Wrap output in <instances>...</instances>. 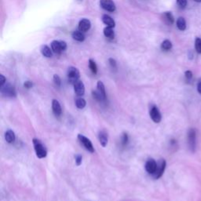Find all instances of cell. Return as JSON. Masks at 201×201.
I'll use <instances>...</instances> for the list:
<instances>
[{
  "label": "cell",
  "mask_w": 201,
  "mask_h": 201,
  "mask_svg": "<svg viewBox=\"0 0 201 201\" xmlns=\"http://www.w3.org/2000/svg\"><path fill=\"white\" fill-rule=\"evenodd\" d=\"M32 143H33L34 148H35V154H36L38 158H45L46 156H47V148L43 144V143L37 138L32 139Z\"/></svg>",
  "instance_id": "1"
},
{
  "label": "cell",
  "mask_w": 201,
  "mask_h": 201,
  "mask_svg": "<svg viewBox=\"0 0 201 201\" xmlns=\"http://www.w3.org/2000/svg\"><path fill=\"white\" fill-rule=\"evenodd\" d=\"M188 146L192 152H195L196 149V132L193 128L189 130L188 131Z\"/></svg>",
  "instance_id": "2"
},
{
  "label": "cell",
  "mask_w": 201,
  "mask_h": 201,
  "mask_svg": "<svg viewBox=\"0 0 201 201\" xmlns=\"http://www.w3.org/2000/svg\"><path fill=\"white\" fill-rule=\"evenodd\" d=\"M0 91L2 95L8 98H15L17 96L15 87L10 83H5L3 86H0Z\"/></svg>",
  "instance_id": "3"
},
{
  "label": "cell",
  "mask_w": 201,
  "mask_h": 201,
  "mask_svg": "<svg viewBox=\"0 0 201 201\" xmlns=\"http://www.w3.org/2000/svg\"><path fill=\"white\" fill-rule=\"evenodd\" d=\"M68 79L69 83L74 85L80 77L79 71L75 67H69L68 69Z\"/></svg>",
  "instance_id": "4"
},
{
  "label": "cell",
  "mask_w": 201,
  "mask_h": 201,
  "mask_svg": "<svg viewBox=\"0 0 201 201\" xmlns=\"http://www.w3.org/2000/svg\"><path fill=\"white\" fill-rule=\"evenodd\" d=\"M78 140L80 144H82L83 146L85 148L86 150H87L88 152H91V153H94V145H93V144H92L90 139H88L86 137H85L83 135H78Z\"/></svg>",
  "instance_id": "5"
},
{
  "label": "cell",
  "mask_w": 201,
  "mask_h": 201,
  "mask_svg": "<svg viewBox=\"0 0 201 201\" xmlns=\"http://www.w3.org/2000/svg\"><path fill=\"white\" fill-rule=\"evenodd\" d=\"M51 49L56 53H61L62 51L67 49V44L65 41H57L53 40L51 43Z\"/></svg>",
  "instance_id": "6"
},
{
  "label": "cell",
  "mask_w": 201,
  "mask_h": 201,
  "mask_svg": "<svg viewBox=\"0 0 201 201\" xmlns=\"http://www.w3.org/2000/svg\"><path fill=\"white\" fill-rule=\"evenodd\" d=\"M149 115H150L152 121L156 123H160L161 119H162V115H161L160 110L156 105H152L151 107L150 110H149Z\"/></svg>",
  "instance_id": "7"
},
{
  "label": "cell",
  "mask_w": 201,
  "mask_h": 201,
  "mask_svg": "<svg viewBox=\"0 0 201 201\" xmlns=\"http://www.w3.org/2000/svg\"><path fill=\"white\" fill-rule=\"evenodd\" d=\"M157 167H158V165L153 159H149V160H147L145 165H144L145 170L150 174H154L156 173V170H157Z\"/></svg>",
  "instance_id": "8"
},
{
  "label": "cell",
  "mask_w": 201,
  "mask_h": 201,
  "mask_svg": "<svg viewBox=\"0 0 201 201\" xmlns=\"http://www.w3.org/2000/svg\"><path fill=\"white\" fill-rule=\"evenodd\" d=\"M100 5L106 11L114 12L115 10V5L112 0H100Z\"/></svg>",
  "instance_id": "9"
},
{
  "label": "cell",
  "mask_w": 201,
  "mask_h": 201,
  "mask_svg": "<svg viewBox=\"0 0 201 201\" xmlns=\"http://www.w3.org/2000/svg\"><path fill=\"white\" fill-rule=\"evenodd\" d=\"M74 91L78 97H82L85 94V86L82 81H77L74 84Z\"/></svg>",
  "instance_id": "10"
},
{
  "label": "cell",
  "mask_w": 201,
  "mask_h": 201,
  "mask_svg": "<svg viewBox=\"0 0 201 201\" xmlns=\"http://www.w3.org/2000/svg\"><path fill=\"white\" fill-rule=\"evenodd\" d=\"M167 164L166 161L164 160H161L160 162V164L157 167V170H156V173H155V178L156 179H158V178H161L162 175L164 174V170H165V168H166Z\"/></svg>",
  "instance_id": "11"
},
{
  "label": "cell",
  "mask_w": 201,
  "mask_h": 201,
  "mask_svg": "<svg viewBox=\"0 0 201 201\" xmlns=\"http://www.w3.org/2000/svg\"><path fill=\"white\" fill-rule=\"evenodd\" d=\"M90 27H91V23L89 20L86 18L82 19L79 23V30L83 32H86L88 30H90Z\"/></svg>",
  "instance_id": "12"
},
{
  "label": "cell",
  "mask_w": 201,
  "mask_h": 201,
  "mask_svg": "<svg viewBox=\"0 0 201 201\" xmlns=\"http://www.w3.org/2000/svg\"><path fill=\"white\" fill-rule=\"evenodd\" d=\"M98 140L102 147H105L109 141V135L105 131H101L98 134Z\"/></svg>",
  "instance_id": "13"
},
{
  "label": "cell",
  "mask_w": 201,
  "mask_h": 201,
  "mask_svg": "<svg viewBox=\"0 0 201 201\" xmlns=\"http://www.w3.org/2000/svg\"><path fill=\"white\" fill-rule=\"evenodd\" d=\"M52 110H53V112L56 116H59V115H61V112H62V109H61V106L59 103V102L57 100L53 99L52 101Z\"/></svg>",
  "instance_id": "14"
},
{
  "label": "cell",
  "mask_w": 201,
  "mask_h": 201,
  "mask_svg": "<svg viewBox=\"0 0 201 201\" xmlns=\"http://www.w3.org/2000/svg\"><path fill=\"white\" fill-rule=\"evenodd\" d=\"M163 20L167 24H173L174 22V16L172 15V14L170 12H164L163 14Z\"/></svg>",
  "instance_id": "15"
},
{
  "label": "cell",
  "mask_w": 201,
  "mask_h": 201,
  "mask_svg": "<svg viewBox=\"0 0 201 201\" xmlns=\"http://www.w3.org/2000/svg\"><path fill=\"white\" fill-rule=\"evenodd\" d=\"M102 21H103L105 24L107 25V27L114 28L115 26V21L110 16L107 15V14H105V15L102 16Z\"/></svg>",
  "instance_id": "16"
},
{
  "label": "cell",
  "mask_w": 201,
  "mask_h": 201,
  "mask_svg": "<svg viewBox=\"0 0 201 201\" xmlns=\"http://www.w3.org/2000/svg\"><path fill=\"white\" fill-rule=\"evenodd\" d=\"M5 139H6V141H7L8 143H10V144L14 143L16 139L15 133H14L12 130H8V131H6V133H5Z\"/></svg>",
  "instance_id": "17"
},
{
  "label": "cell",
  "mask_w": 201,
  "mask_h": 201,
  "mask_svg": "<svg viewBox=\"0 0 201 201\" xmlns=\"http://www.w3.org/2000/svg\"><path fill=\"white\" fill-rule=\"evenodd\" d=\"M72 38L78 42H83L85 39V35H84L83 32L81 31H74L72 34Z\"/></svg>",
  "instance_id": "18"
},
{
  "label": "cell",
  "mask_w": 201,
  "mask_h": 201,
  "mask_svg": "<svg viewBox=\"0 0 201 201\" xmlns=\"http://www.w3.org/2000/svg\"><path fill=\"white\" fill-rule=\"evenodd\" d=\"M97 90H98V93L102 96V98L105 100L106 99L105 87V85H104V83L102 82V81H98V83H97Z\"/></svg>",
  "instance_id": "19"
},
{
  "label": "cell",
  "mask_w": 201,
  "mask_h": 201,
  "mask_svg": "<svg viewBox=\"0 0 201 201\" xmlns=\"http://www.w3.org/2000/svg\"><path fill=\"white\" fill-rule=\"evenodd\" d=\"M42 54L46 57H52V49H50L48 46L47 45H43L41 47V49H40Z\"/></svg>",
  "instance_id": "20"
},
{
  "label": "cell",
  "mask_w": 201,
  "mask_h": 201,
  "mask_svg": "<svg viewBox=\"0 0 201 201\" xmlns=\"http://www.w3.org/2000/svg\"><path fill=\"white\" fill-rule=\"evenodd\" d=\"M176 24H177V27H178V29L180 31H185L186 28V21L185 18H182V17H180L177 20V22H176Z\"/></svg>",
  "instance_id": "21"
},
{
  "label": "cell",
  "mask_w": 201,
  "mask_h": 201,
  "mask_svg": "<svg viewBox=\"0 0 201 201\" xmlns=\"http://www.w3.org/2000/svg\"><path fill=\"white\" fill-rule=\"evenodd\" d=\"M113 28H110V27H106L104 28V35L106 38H109V39H113L114 36H115V33H114V31L112 29Z\"/></svg>",
  "instance_id": "22"
},
{
  "label": "cell",
  "mask_w": 201,
  "mask_h": 201,
  "mask_svg": "<svg viewBox=\"0 0 201 201\" xmlns=\"http://www.w3.org/2000/svg\"><path fill=\"white\" fill-rule=\"evenodd\" d=\"M86 101L83 98H81V97H79V98H77L76 99V105L79 109H84V108L86 107Z\"/></svg>",
  "instance_id": "23"
},
{
  "label": "cell",
  "mask_w": 201,
  "mask_h": 201,
  "mask_svg": "<svg viewBox=\"0 0 201 201\" xmlns=\"http://www.w3.org/2000/svg\"><path fill=\"white\" fill-rule=\"evenodd\" d=\"M161 48L164 50H169L172 48V43L170 40H168V39H166V40H164L162 43H161Z\"/></svg>",
  "instance_id": "24"
},
{
  "label": "cell",
  "mask_w": 201,
  "mask_h": 201,
  "mask_svg": "<svg viewBox=\"0 0 201 201\" xmlns=\"http://www.w3.org/2000/svg\"><path fill=\"white\" fill-rule=\"evenodd\" d=\"M89 68H90V69L94 74H97V72H98V67H97L95 61H94L93 60H91V59L89 60Z\"/></svg>",
  "instance_id": "25"
},
{
  "label": "cell",
  "mask_w": 201,
  "mask_h": 201,
  "mask_svg": "<svg viewBox=\"0 0 201 201\" xmlns=\"http://www.w3.org/2000/svg\"><path fill=\"white\" fill-rule=\"evenodd\" d=\"M92 95H93V98H94L95 100H97L98 102H104V101H105V100L104 99L102 98V96L98 93V91L97 90H93L92 91Z\"/></svg>",
  "instance_id": "26"
},
{
  "label": "cell",
  "mask_w": 201,
  "mask_h": 201,
  "mask_svg": "<svg viewBox=\"0 0 201 201\" xmlns=\"http://www.w3.org/2000/svg\"><path fill=\"white\" fill-rule=\"evenodd\" d=\"M195 49L198 53H201V39L196 38L195 40Z\"/></svg>",
  "instance_id": "27"
},
{
  "label": "cell",
  "mask_w": 201,
  "mask_h": 201,
  "mask_svg": "<svg viewBox=\"0 0 201 201\" xmlns=\"http://www.w3.org/2000/svg\"><path fill=\"white\" fill-rule=\"evenodd\" d=\"M128 141H129L128 135H127V133H124L123 135H122V138H121L122 145H123V146H125L126 144H127V142H128Z\"/></svg>",
  "instance_id": "28"
},
{
  "label": "cell",
  "mask_w": 201,
  "mask_h": 201,
  "mask_svg": "<svg viewBox=\"0 0 201 201\" xmlns=\"http://www.w3.org/2000/svg\"><path fill=\"white\" fill-rule=\"evenodd\" d=\"M177 4L181 9H185L187 6V0H177Z\"/></svg>",
  "instance_id": "29"
},
{
  "label": "cell",
  "mask_w": 201,
  "mask_h": 201,
  "mask_svg": "<svg viewBox=\"0 0 201 201\" xmlns=\"http://www.w3.org/2000/svg\"><path fill=\"white\" fill-rule=\"evenodd\" d=\"M53 83H54V84L56 85V86H61V78H60V76H59L58 75H54V76H53Z\"/></svg>",
  "instance_id": "30"
},
{
  "label": "cell",
  "mask_w": 201,
  "mask_h": 201,
  "mask_svg": "<svg viewBox=\"0 0 201 201\" xmlns=\"http://www.w3.org/2000/svg\"><path fill=\"white\" fill-rule=\"evenodd\" d=\"M75 160H76V164L77 166H80L83 161V156L79 154H77L75 156Z\"/></svg>",
  "instance_id": "31"
},
{
  "label": "cell",
  "mask_w": 201,
  "mask_h": 201,
  "mask_svg": "<svg viewBox=\"0 0 201 201\" xmlns=\"http://www.w3.org/2000/svg\"><path fill=\"white\" fill-rule=\"evenodd\" d=\"M185 76H186V78L187 80H191L192 78H193V72L191 71L188 70L185 72Z\"/></svg>",
  "instance_id": "32"
},
{
  "label": "cell",
  "mask_w": 201,
  "mask_h": 201,
  "mask_svg": "<svg viewBox=\"0 0 201 201\" xmlns=\"http://www.w3.org/2000/svg\"><path fill=\"white\" fill-rule=\"evenodd\" d=\"M24 86L25 88H27V89H30V88L33 86V83H32V82H31V81H26V82H24Z\"/></svg>",
  "instance_id": "33"
},
{
  "label": "cell",
  "mask_w": 201,
  "mask_h": 201,
  "mask_svg": "<svg viewBox=\"0 0 201 201\" xmlns=\"http://www.w3.org/2000/svg\"><path fill=\"white\" fill-rule=\"evenodd\" d=\"M109 64L112 68H116V61H115V60H114L113 58H109Z\"/></svg>",
  "instance_id": "34"
},
{
  "label": "cell",
  "mask_w": 201,
  "mask_h": 201,
  "mask_svg": "<svg viewBox=\"0 0 201 201\" xmlns=\"http://www.w3.org/2000/svg\"><path fill=\"white\" fill-rule=\"evenodd\" d=\"M6 77L2 75H0V86H3L4 84L6 83Z\"/></svg>",
  "instance_id": "35"
},
{
  "label": "cell",
  "mask_w": 201,
  "mask_h": 201,
  "mask_svg": "<svg viewBox=\"0 0 201 201\" xmlns=\"http://www.w3.org/2000/svg\"><path fill=\"white\" fill-rule=\"evenodd\" d=\"M197 91L201 94V81L199 83H198V85H197Z\"/></svg>",
  "instance_id": "36"
},
{
  "label": "cell",
  "mask_w": 201,
  "mask_h": 201,
  "mask_svg": "<svg viewBox=\"0 0 201 201\" xmlns=\"http://www.w3.org/2000/svg\"><path fill=\"white\" fill-rule=\"evenodd\" d=\"M194 1L196 2H201V0H194Z\"/></svg>",
  "instance_id": "37"
},
{
  "label": "cell",
  "mask_w": 201,
  "mask_h": 201,
  "mask_svg": "<svg viewBox=\"0 0 201 201\" xmlns=\"http://www.w3.org/2000/svg\"><path fill=\"white\" fill-rule=\"evenodd\" d=\"M77 1H78V2H83V0H77Z\"/></svg>",
  "instance_id": "38"
}]
</instances>
